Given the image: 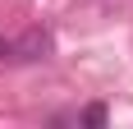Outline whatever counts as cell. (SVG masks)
<instances>
[{
  "mask_svg": "<svg viewBox=\"0 0 133 129\" xmlns=\"http://www.w3.org/2000/svg\"><path fill=\"white\" fill-rule=\"evenodd\" d=\"M5 55H9V42H5V37H0V60H5Z\"/></svg>",
  "mask_w": 133,
  "mask_h": 129,
  "instance_id": "3957f363",
  "label": "cell"
},
{
  "mask_svg": "<svg viewBox=\"0 0 133 129\" xmlns=\"http://www.w3.org/2000/svg\"><path fill=\"white\" fill-rule=\"evenodd\" d=\"M106 120H110V111H106V106H101V102H92V106H87V111H78V125H92V129H101V125H106Z\"/></svg>",
  "mask_w": 133,
  "mask_h": 129,
  "instance_id": "7a4b0ae2",
  "label": "cell"
},
{
  "mask_svg": "<svg viewBox=\"0 0 133 129\" xmlns=\"http://www.w3.org/2000/svg\"><path fill=\"white\" fill-rule=\"evenodd\" d=\"M51 51H55L51 32H46V28H28L18 42H9V55H5V60H23V64H32V60H46Z\"/></svg>",
  "mask_w": 133,
  "mask_h": 129,
  "instance_id": "6da1fadb",
  "label": "cell"
}]
</instances>
